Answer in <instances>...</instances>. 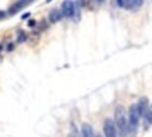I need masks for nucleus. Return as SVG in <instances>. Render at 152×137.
I'll return each mask as SVG.
<instances>
[{
  "instance_id": "f257e3e1",
  "label": "nucleus",
  "mask_w": 152,
  "mask_h": 137,
  "mask_svg": "<svg viewBox=\"0 0 152 137\" xmlns=\"http://www.w3.org/2000/svg\"><path fill=\"white\" fill-rule=\"evenodd\" d=\"M115 124L117 129V133L120 137H127L128 133V120L126 118V111L124 106L117 105L115 109Z\"/></svg>"
},
{
  "instance_id": "f03ea898",
  "label": "nucleus",
  "mask_w": 152,
  "mask_h": 137,
  "mask_svg": "<svg viewBox=\"0 0 152 137\" xmlns=\"http://www.w3.org/2000/svg\"><path fill=\"white\" fill-rule=\"evenodd\" d=\"M140 118H141V115L138 112L137 103H133L128 109V133H130V136H137Z\"/></svg>"
},
{
  "instance_id": "7ed1b4c3",
  "label": "nucleus",
  "mask_w": 152,
  "mask_h": 137,
  "mask_svg": "<svg viewBox=\"0 0 152 137\" xmlns=\"http://www.w3.org/2000/svg\"><path fill=\"white\" fill-rule=\"evenodd\" d=\"M62 13L63 16L67 18H73L74 17V13H75V3L73 0H64L62 3Z\"/></svg>"
},
{
  "instance_id": "20e7f679",
  "label": "nucleus",
  "mask_w": 152,
  "mask_h": 137,
  "mask_svg": "<svg viewBox=\"0 0 152 137\" xmlns=\"http://www.w3.org/2000/svg\"><path fill=\"white\" fill-rule=\"evenodd\" d=\"M103 133L105 137H117V129L112 119H106L103 123Z\"/></svg>"
},
{
  "instance_id": "39448f33",
  "label": "nucleus",
  "mask_w": 152,
  "mask_h": 137,
  "mask_svg": "<svg viewBox=\"0 0 152 137\" xmlns=\"http://www.w3.org/2000/svg\"><path fill=\"white\" fill-rule=\"evenodd\" d=\"M34 0H18V1H16L10 9H9V14L10 16H16L18 11H21L24 7H27L28 4H31Z\"/></svg>"
},
{
  "instance_id": "423d86ee",
  "label": "nucleus",
  "mask_w": 152,
  "mask_h": 137,
  "mask_svg": "<svg viewBox=\"0 0 152 137\" xmlns=\"http://www.w3.org/2000/svg\"><path fill=\"white\" fill-rule=\"evenodd\" d=\"M137 108H138L140 115H141V116H144V115L147 113L148 108H149V105H148V98H145V97L140 98V101L137 102Z\"/></svg>"
},
{
  "instance_id": "0eeeda50",
  "label": "nucleus",
  "mask_w": 152,
  "mask_h": 137,
  "mask_svg": "<svg viewBox=\"0 0 152 137\" xmlns=\"http://www.w3.org/2000/svg\"><path fill=\"white\" fill-rule=\"evenodd\" d=\"M63 17H64V16H63L62 10H57V9H53L50 13H49V21H50L52 24L59 22V21H60Z\"/></svg>"
},
{
  "instance_id": "6e6552de",
  "label": "nucleus",
  "mask_w": 152,
  "mask_h": 137,
  "mask_svg": "<svg viewBox=\"0 0 152 137\" xmlns=\"http://www.w3.org/2000/svg\"><path fill=\"white\" fill-rule=\"evenodd\" d=\"M81 137H95L94 136V129L91 127V124L84 123L81 127Z\"/></svg>"
},
{
  "instance_id": "1a4fd4ad",
  "label": "nucleus",
  "mask_w": 152,
  "mask_h": 137,
  "mask_svg": "<svg viewBox=\"0 0 152 137\" xmlns=\"http://www.w3.org/2000/svg\"><path fill=\"white\" fill-rule=\"evenodd\" d=\"M144 120H145V129H148L149 126H152V105L148 108L147 113L144 115Z\"/></svg>"
},
{
  "instance_id": "9d476101",
  "label": "nucleus",
  "mask_w": 152,
  "mask_h": 137,
  "mask_svg": "<svg viewBox=\"0 0 152 137\" xmlns=\"http://www.w3.org/2000/svg\"><path fill=\"white\" fill-rule=\"evenodd\" d=\"M117 6L127 10H133V0H117Z\"/></svg>"
},
{
  "instance_id": "9b49d317",
  "label": "nucleus",
  "mask_w": 152,
  "mask_h": 137,
  "mask_svg": "<svg viewBox=\"0 0 152 137\" xmlns=\"http://www.w3.org/2000/svg\"><path fill=\"white\" fill-rule=\"evenodd\" d=\"M25 39H27V34H25V32H22V31H20V32H18L17 42H18V43H21V42H24Z\"/></svg>"
},
{
  "instance_id": "f8f14e48",
  "label": "nucleus",
  "mask_w": 152,
  "mask_h": 137,
  "mask_svg": "<svg viewBox=\"0 0 152 137\" xmlns=\"http://www.w3.org/2000/svg\"><path fill=\"white\" fill-rule=\"evenodd\" d=\"M142 3H144V0H133V10L140 9L142 6Z\"/></svg>"
},
{
  "instance_id": "ddd939ff",
  "label": "nucleus",
  "mask_w": 152,
  "mask_h": 137,
  "mask_svg": "<svg viewBox=\"0 0 152 137\" xmlns=\"http://www.w3.org/2000/svg\"><path fill=\"white\" fill-rule=\"evenodd\" d=\"M89 1H91V0H77V3H78L81 7H88V6H89Z\"/></svg>"
},
{
  "instance_id": "4468645a",
  "label": "nucleus",
  "mask_w": 152,
  "mask_h": 137,
  "mask_svg": "<svg viewBox=\"0 0 152 137\" xmlns=\"http://www.w3.org/2000/svg\"><path fill=\"white\" fill-rule=\"evenodd\" d=\"M28 27H31V28H32V27H36V21H35V20H29V21H28Z\"/></svg>"
},
{
  "instance_id": "2eb2a0df",
  "label": "nucleus",
  "mask_w": 152,
  "mask_h": 137,
  "mask_svg": "<svg viewBox=\"0 0 152 137\" xmlns=\"http://www.w3.org/2000/svg\"><path fill=\"white\" fill-rule=\"evenodd\" d=\"M14 49V43H9V46H7V51L10 52V51H13Z\"/></svg>"
},
{
  "instance_id": "dca6fc26",
  "label": "nucleus",
  "mask_w": 152,
  "mask_h": 137,
  "mask_svg": "<svg viewBox=\"0 0 152 137\" xmlns=\"http://www.w3.org/2000/svg\"><path fill=\"white\" fill-rule=\"evenodd\" d=\"M4 17H6V13H4L3 10H0V21H1V20H3Z\"/></svg>"
},
{
  "instance_id": "f3484780",
  "label": "nucleus",
  "mask_w": 152,
  "mask_h": 137,
  "mask_svg": "<svg viewBox=\"0 0 152 137\" xmlns=\"http://www.w3.org/2000/svg\"><path fill=\"white\" fill-rule=\"evenodd\" d=\"M22 20H27V18H29V13H25V14H22Z\"/></svg>"
},
{
  "instance_id": "a211bd4d",
  "label": "nucleus",
  "mask_w": 152,
  "mask_h": 137,
  "mask_svg": "<svg viewBox=\"0 0 152 137\" xmlns=\"http://www.w3.org/2000/svg\"><path fill=\"white\" fill-rule=\"evenodd\" d=\"M96 1H98V3H103L105 0H96Z\"/></svg>"
},
{
  "instance_id": "6ab92c4d",
  "label": "nucleus",
  "mask_w": 152,
  "mask_h": 137,
  "mask_svg": "<svg viewBox=\"0 0 152 137\" xmlns=\"http://www.w3.org/2000/svg\"><path fill=\"white\" fill-rule=\"evenodd\" d=\"M1 49H3V45H1V43H0V51H1Z\"/></svg>"
},
{
  "instance_id": "aec40b11",
  "label": "nucleus",
  "mask_w": 152,
  "mask_h": 137,
  "mask_svg": "<svg viewBox=\"0 0 152 137\" xmlns=\"http://www.w3.org/2000/svg\"><path fill=\"white\" fill-rule=\"evenodd\" d=\"M96 137H102V136H96Z\"/></svg>"
}]
</instances>
